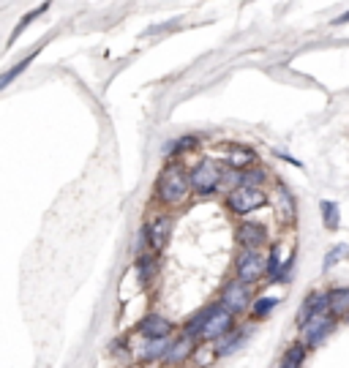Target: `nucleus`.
Returning <instances> with one entry per match:
<instances>
[{"label": "nucleus", "mask_w": 349, "mask_h": 368, "mask_svg": "<svg viewBox=\"0 0 349 368\" xmlns=\"http://www.w3.org/2000/svg\"><path fill=\"white\" fill-rule=\"evenodd\" d=\"M191 188V172L183 169V164H166L161 169L159 181H156V199L164 208H178L189 199Z\"/></svg>", "instance_id": "f257e3e1"}, {"label": "nucleus", "mask_w": 349, "mask_h": 368, "mask_svg": "<svg viewBox=\"0 0 349 368\" xmlns=\"http://www.w3.org/2000/svg\"><path fill=\"white\" fill-rule=\"evenodd\" d=\"M224 169H226V167L219 164L216 158H210V155L199 158L196 167L189 169L194 194H199V197H210V194H216L224 183Z\"/></svg>", "instance_id": "f03ea898"}, {"label": "nucleus", "mask_w": 349, "mask_h": 368, "mask_svg": "<svg viewBox=\"0 0 349 368\" xmlns=\"http://www.w3.org/2000/svg\"><path fill=\"white\" fill-rule=\"evenodd\" d=\"M235 278H240L243 284H256L262 278H267V254L251 251V248H240L238 259H235Z\"/></svg>", "instance_id": "7ed1b4c3"}, {"label": "nucleus", "mask_w": 349, "mask_h": 368, "mask_svg": "<svg viewBox=\"0 0 349 368\" xmlns=\"http://www.w3.org/2000/svg\"><path fill=\"white\" fill-rule=\"evenodd\" d=\"M219 303H222L229 314H235V316H240V314H246L249 308L254 306V298H251V289H249V284H243L240 278H229L226 284L222 286V295H219Z\"/></svg>", "instance_id": "20e7f679"}, {"label": "nucleus", "mask_w": 349, "mask_h": 368, "mask_svg": "<svg viewBox=\"0 0 349 368\" xmlns=\"http://www.w3.org/2000/svg\"><path fill=\"white\" fill-rule=\"evenodd\" d=\"M267 205V194L265 188H246V185H238L232 194H226V208L229 213L235 215H249L265 208Z\"/></svg>", "instance_id": "39448f33"}, {"label": "nucleus", "mask_w": 349, "mask_h": 368, "mask_svg": "<svg viewBox=\"0 0 349 368\" xmlns=\"http://www.w3.org/2000/svg\"><path fill=\"white\" fill-rule=\"evenodd\" d=\"M336 328V316L327 311V314H319L314 319H309L303 328H300V336H303V344L306 346H319L325 338L333 333Z\"/></svg>", "instance_id": "423d86ee"}, {"label": "nucleus", "mask_w": 349, "mask_h": 368, "mask_svg": "<svg viewBox=\"0 0 349 368\" xmlns=\"http://www.w3.org/2000/svg\"><path fill=\"white\" fill-rule=\"evenodd\" d=\"M172 224H175V218L169 213H161L159 218H153V221L145 224V229H148V248L153 254H161L166 248L169 238H172Z\"/></svg>", "instance_id": "0eeeda50"}, {"label": "nucleus", "mask_w": 349, "mask_h": 368, "mask_svg": "<svg viewBox=\"0 0 349 368\" xmlns=\"http://www.w3.org/2000/svg\"><path fill=\"white\" fill-rule=\"evenodd\" d=\"M235 238L240 248H251V251H262V245L267 243V227L259 221H240L235 229Z\"/></svg>", "instance_id": "6e6552de"}, {"label": "nucleus", "mask_w": 349, "mask_h": 368, "mask_svg": "<svg viewBox=\"0 0 349 368\" xmlns=\"http://www.w3.org/2000/svg\"><path fill=\"white\" fill-rule=\"evenodd\" d=\"M175 330V325L161 316V314H148L142 322H139V336L145 341H159V338H169Z\"/></svg>", "instance_id": "1a4fd4ad"}, {"label": "nucleus", "mask_w": 349, "mask_h": 368, "mask_svg": "<svg viewBox=\"0 0 349 368\" xmlns=\"http://www.w3.org/2000/svg\"><path fill=\"white\" fill-rule=\"evenodd\" d=\"M235 330V314H229L226 308H219L213 316H210V322H208V328H205V333H202V341H219V338L229 336Z\"/></svg>", "instance_id": "9d476101"}, {"label": "nucleus", "mask_w": 349, "mask_h": 368, "mask_svg": "<svg viewBox=\"0 0 349 368\" xmlns=\"http://www.w3.org/2000/svg\"><path fill=\"white\" fill-rule=\"evenodd\" d=\"M330 311V295L327 292H311L306 300H303V306L297 311V325L303 328L309 319H314L319 314H327Z\"/></svg>", "instance_id": "9b49d317"}, {"label": "nucleus", "mask_w": 349, "mask_h": 368, "mask_svg": "<svg viewBox=\"0 0 349 368\" xmlns=\"http://www.w3.org/2000/svg\"><path fill=\"white\" fill-rule=\"evenodd\" d=\"M219 308H222V303H210V306L199 308L196 314H191L189 319H186V325H183V336L202 341V333H205V328H208L210 316H213V314H216Z\"/></svg>", "instance_id": "f8f14e48"}, {"label": "nucleus", "mask_w": 349, "mask_h": 368, "mask_svg": "<svg viewBox=\"0 0 349 368\" xmlns=\"http://www.w3.org/2000/svg\"><path fill=\"white\" fill-rule=\"evenodd\" d=\"M196 346H199V341L189 336H180L178 341H172V346H169V352L164 358V366H180V363H186L189 358H194Z\"/></svg>", "instance_id": "ddd939ff"}, {"label": "nucleus", "mask_w": 349, "mask_h": 368, "mask_svg": "<svg viewBox=\"0 0 349 368\" xmlns=\"http://www.w3.org/2000/svg\"><path fill=\"white\" fill-rule=\"evenodd\" d=\"M194 151H199V137H196V134H186V137L172 139V142H166V145H164V155H166V158H172V155L194 153Z\"/></svg>", "instance_id": "4468645a"}, {"label": "nucleus", "mask_w": 349, "mask_h": 368, "mask_svg": "<svg viewBox=\"0 0 349 368\" xmlns=\"http://www.w3.org/2000/svg\"><path fill=\"white\" fill-rule=\"evenodd\" d=\"M169 346H172V341L169 338H159V341H145V346H142V352H139V358L145 360V363H164V358H166V352H169Z\"/></svg>", "instance_id": "2eb2a0df"}, {"label": "nucleus", "mask_w": 349, "mask_h": 368, "mask_svg": "<svg viewBox=\"0 0 349 368\" xmlns=\"http://www.w3.org/2000/svg\"><path fill=\"white\" fill-rule=\"evenodd\" d=\"M246 338H249V330H246V333L232 330L229 336H224V338L216 341V355H219V358H229L232 352H238V349L246 344Z\"/></svg>", "instance_id": "dca6fc26"}, {"label": "nucleus", "mask_w": 349, "mask_h": 368, "mask_svg": "<svg viewBox=\"0 0 349 368\" xmlns=\"http://www.w3.org/2000/svg\"><path fill=\"white\" fill-rule=\"evenodd\" d=\"M254 161H256V153L254 151H249V148H232V151L226 153V167H232V169H238V172L251 169Z\"/></svg>", "instance_id": "f3484780"}, {"label": "nucleus", "mask_w": 349, "mask_h": 368, "mask_svg": "<svg viewBox=\"0 0 349 368\" xmlns=\"http://www.w3.org/2000/svg\"><path fill=\"white\" fill-rule=\"evenodd\" d=\"M327 295H330V314L333 316L349 314V286H333Z\"/></svg>", "instance_id": "a211bd4d"}, {"label": "nucleus", "mask_w": 349, "mask_h": 368, "mask_svg": "<svg viewBox=\"0 0 349 368\" xmlns=\"http://www.w3.org/2000/svg\"><path fill=\"white\" fill-rule=\"evenodd\" d=\"M284 259H281V243H273L270 245V251H267V278L273 281V284H279V276H281V270H284Z\"/></svg>", "instance_id": "6ab92c4d"}, {"label": "nucleus", "mask_w": 349, "mask_h": 368, "mask_svg": "<svg viewBox=\"0 0 349 368\" xmlns=\"http://www.w3.org/2000/svg\"><path fill=\"white\" fill-rule=\"evenodd\" d=\"M319 210H322V224H325L330 232H336V229L341 227V215H339V205H336V202L322 199V202H319Z\"/></svg>", "instance_id": "aec40b11"}, {"label": "nucleus", "mask_w": 349, "mask_h": 368, "mask_svg": "<svg viewBox=\"0 0 349 368\" xmlns=\"http://www.w3.org/2000/svg\"><path fill=\"white\" fill-rule=\"evenodd\" d=\"M306 349H309V346H306L303 341H300V344H292L284 352V358H281V368H303Z\"/></svg>", "instance_id": "412c9836"}, {"label": "nucleus", "mask_w": 349, "mask_h": 368, "mask_svg": "<svg viewBox=\"0 0 349 368\" xmlns=\"http://www.w3.org/2000/svg\"><path fill=\"white\" fill-rule=\"evenodd\" d=\"M156 268H159L156 254H153V251H150V254H142V256L137 259V273H139V281H142V284H148L150 278L156 276Z\"/></svg>", "instance_id": "4be33fe9"}, {"label": "nucleus", "mask_w": 349, "mask_h": 368, "mask_svg": "<svg viewBox=\"0 0 349 368\" xmlns=\"http://www.w3.org/2000/svg\"><path fill=\"white\" fill-rule=\"evenodd\" d=\"M265 183H267V169H262V167H251V169L240 172V185H246V188H262Z\"/></svg>", "instance_id": "5701e85b"}, {"label": "nucleus", "mask_w": 349, "mask_h": 368, "mask_svg": "<svg viewBox=\"0 0 349 368\" xmlns=\"http://www.w3.org/2000/svg\"><path fill=\"white\" fill-rule=\"evenodd\" d=\"M276 306H279V298L262 295V298H256L254 306H251V316H254V319H265V316H270V311Z\"/></svg>", "instance_id": "b1692460"}, {"label": "nucleus", "mask_w": 349, "mask_h": 368, "mask_svg": "<svg viewBox=\"0 0 349 368\" xmlns=\"http://www.w3.org/2000/svg\"><path fill=\"white\" fill-rule=\"evenodd\" d=\"M219 355H216V346H196V352H194V360H196V368H208L213 360H216Z\"/></svg>", "instance_id": "393cba45"}, {"label": "nucleus", "mask_w": 349, "mask_h": 368, "mask_svg": "<svg viewBox=\"0 0 349 368\" xmlns=\"http://www.w3.org/2000/svg\"><path fill=\"white\" fill-rule=\"evenodd\" d=\"M33 58H36V52H33V55H28V58H25V61L20 63V66H14V68H8V71L3 74V79H0V88H8V85H11V79H14L17 74H22V71H25V68L31 66Z\"/></svg>", "instance_id": "a878e982"}, {"label": "nucleus", "mask_w": 349, "mask_h": 368, "mask_svg": "<svg viewBox=\"0 0 349 368\" xmlns=\"http://www.w3.org/2000/svg\"><path fill=\"white\" fill-rule=\"evenodd\" d=\"M47 8H49V6H47V3H44V6H38V8H36V11H31V14H28V17H22V22H20V25H17V28H14V33H11V44H14V41H17V36H20V33L25 31V28H28V25H31L33 20H36V17H41V14H44V11H47Z\"/></svg>", "instance_id": "bb28decb"}, {"label": "nucleus", "mask_w": 349, "mask_h": 368, "mask_svg": "<svg viewBox=\"0 0 349 368\" xmlns=\"http://www.w3.org/2000/svg\"><path fill=\"white\" fill-rule=\"evenodd\" d=\"M347 254V245H333L330 251H327V256H325V270H330V268H336V262H339V256H344Z\"/></svg>", "instance_id": "cd10ccee"}, {"label": "nucleus", "mask_w": 349, "mask_h": 368, "mask_svg": "<svg viewBox=\"0 0 349 368\" xmlns=\"http://www.w3.org/2000/svg\"><path fill=\"white\" fill-rule=\"evenodd\" d=\"M347 22H349V11L347 14H341L339 20H333V25H347Z\"/></svg>", "instance_id": "c85d7f7f"}]
</instances>
